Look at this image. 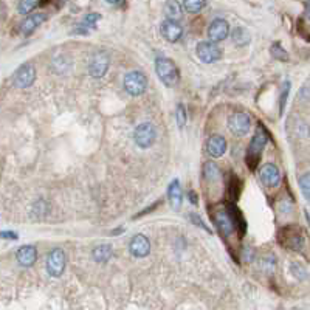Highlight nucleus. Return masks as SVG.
<instances>
[{
    "mask_svg": "<svg viewBox=\"0 0 310 310\" xmlns=\"http://www.w3.org/2000/svg\"><path fill=\"white\" fill-rule=\"evenodd\" d=\"M267 140H269V134H267L264 124L259 123L258 124V131H256L255 137L251 138V143H250L248 152H247V166L251 169V171H255L256 166L259 164L262 151H264V148L267 145Z\"/></svg>",
    "mask_w": 310,
    "mask_h": 310,
    "instance_id": "obj_1",
    "label": "nucleus"
},
{
    "mask_svg": "<svg viewBox=\"0 0 310 310\" xmlns=\"http://www.w3.org/2000/svg\"><path fill=\"white\" fill-rule=\"evenodd\" d=\"M155 72H157V76L160 78V81L167 87H172L178 82V68L175 65V62L169 58H158L155 61Z\"/></svg>",
    "mask_w": 310,
    "mask_h": 310,
    "instance_id": "obj_2",
    "label": "nucleus"
},
{
    "mask_svg": "<svg viewBox=\"0 0 310 310\" xmlns=\"http://www.w3.org/2000/svg\"><path fill=\"white\" fill-rule=\"evenodd\" d=\"M278 241L284 248H289L293 251H300L304 245V237H303V233L298 227L283 228L278 234Z\"/></svg>",
    "mask_w": 310,
    "mask_h": 310,
    "instance_id": "obj_3",
    "label": "nucleus"
},
{
    "mask_svg": "<svg viewBox=\"0 0 310 310\" xmlns=\"http://www.w3.org/2000/svg\"><path fill=\"white\" fill-rule=\"evenodd\" d=\"M123 86H124V90L131 96H140L142 93H145L148 87V78L143 72L134 70V72H129L124 76Z\"/></svg>",
    "mask_w": 310,
    "mask_h": 310,
    "instance_id": "obj_4",
    "label": "nucleus"
},
{
    "mask_svg": "<svg viewBox=\"0 0 310 310\" xmlns=\"http://www.w3.org/2000/svg\"><path fill=\"white\" fill-rule=\"evenodd\" d=\"M65 262H67L65 253L61 248L51 250L47 256V264H45L47 273L53 278H59L65 270Z\"/></svg>",
    "mask_w": 310,
    "mask_h": 310,
    "instance_id": "obj_5",
    "label": "nucleus"
},
{
    "mask_svg": "<svg viewBox=\"0 0 310 310\" xmlns=\"http://www.w3.org/2000/svg\"><path fill=\"white\" fill-rule=\"evenodd\" d=\"M155 137H157V132H155L154 124H151V123H142L140 126H137V129L134 132L135 145L140 149L151 148L155 142Z\"/></svg>",
    "mask_w": 310,
    "mask_h": 310,
    "instance_id": "obj_6",
    "label": "nucleus"
},
{
    "mask_svg": "<svg viewBox=\"0 0 310 310\" xmlns=\"http://www.w3.org/2000/svg\"><path fill=\"white\" fill-rule=\"evenodd\" d=\"M197 56L200 58V61H203L205 64H213L216 61H220L223 51L216 45V42L209 40V42H199L197 44Z\"/></svg>",
    "mask_w": 310,
    "mask_h": 310,
    "instance_id": "obj_7",
    "label": "nucleus"
},
{
    "mask_svg": "<svg viewBox=\"0 0 310 310\" xmlns=\"http://www.w3.org/2000/svg\"><path fill=\"white\" fill-rule=\"evenodd\" d=\"M36 79V68L31 64L20 65L12 75V84L17 89H28Z\"/></svg>",
    "mask_w": 310,
    "mask_h": 310,
    "instance_id": "obj_8",
    "label": "nucleus"
},
{
    "mask_svg": "<svg viewBox=\"0 0 310 310\" xmlns=\"http://www.w3.org/2000/svg\"><path fill=\"white\" fill-rule=\"evenodd\" d=\"M250 117L244 112H234L228 117V129L236 137H244L250 131Z\"/></svg>",
    "mask_w": 310,
    "mask_h": 310,
    "instance_id": "obj_9",
    "label": "nucleus"
},
{
    "mask_svg": "<svg viewBox=\"0 0 310 310\" xmlns=\"http://www.w3.org/2000/svg\"><path fill=\"white\" fill-rule=\"evenodd\" d=\"M109 64H110V58L106 51H100L96 53L89 65V73L93 79H101L109 70Z\"/></svg>",
    "mask_w": 310,
    "mask_h": 310,
    "instance_id": "obj_10",
    "label": "nucleus"
},
{
    "mask_svg": "<svg viewBox=\"0 0 310 310\" xmlns=\"http://www.w3.org/2000/svg\"><path fill=\"white\" fill-rule=\"evenodd\" d=\"M230 34V25L225 19H214L211 22L209 28H208V39L213 42H220L223 39H227Z\"/></svg>",
    "mask_w": 310,
    "mask_h": 310,
    "instance_id": "obj_11",
    "label": "nucleus"
},
{
    "mask_svg": "<svg viewBox=\"0 0 310 310\" xmlns=\"http://www.w3.org/2000/svg\"><path fill=\"white\" fill-rule=\"evenodd\" d=\"M261 180L267 188H276L281 181L279 167L275 163H267L261 167Z\"/></svg>",
    "mask_w": 310,
    "mask_h": 310,
    "instance_id": "obj_12",
    "label": "nucleus"
},
{
    "mask_svg": "<svg viewBox=\"0 0 310 310\" xmlns=\"http://www.w3.org/2000/svg\"><path fill=\"white\" fill-rule=\"evenodd\" d=\"M129 250L134 258H146L151 251L149 239L145 234H135L129 242Z\"/></svg>",
    "mask_w": 310,
    "mask_h": 310,
    "instance_id": "obj_13",
    "label": "nucleus"
},
{
    "mask_svg": "<svg viewBox=\"0 0 310 310\" xmlns=\"http://www.w3.org/2000/svg\"><path fill=\"white\" fill-rule=\"evenodd\" d=\"M161 36L167 40V42H177L181 34H183V28L181 25L178 23V20H172V19H167L161 23Z\"/></svg>",
    "mask_w": 310,
    "mask_h": 310,
    "instance_id": "obj_14",
    "label": "nucleus"
},
{
    "mask_svg": "<svg viewBox=\"0 0 310 310\" xmlns=\"http://www.w3.org/2000/svg\"><path fill=\"white\" fill-rule=\"evenodd\" d=\"M227 151V142H225V138L220 137V135H213L208 138L206 142V152L211 155V157L214 158H219L225 154Z\"/></svg>",
    "mask_w": 310,
    "mask_h": 310,
    "instance_id": "obj_15",
    "label": "nucleus"
},
{
    "mask_svg": "<svg viewBox=\"0 0 310 310\" xmlns=\"http://www.w3.org/2000/svg\"><path fill=\"white\" fill-rule=\"evenodd\" d=\"M16 259L22 267H31L37 259V250L33 245H23L17 250Z\"/></svg>",
    "mask_w": 310,
    "mask_h": 310,
    "instance_id": "obj_16",
    "label": "nucleus"
},
{
    "mask_svg": "<svg viewBox=\"0 0 310 310\" xmlns=\"http://www.w3.org/2000/svg\"><path fill=\"white\" fill-rule=\"evenodd\" d=\"M216 225L223 236H230L236 230V225L233 222V217L228 213V209L220 211L219 214H216Z\"/></svg>",
    "mask_w": 310,
    "mask_h": 310,
    "instance_id": "obj_17",
    "label": "nucleus"
},
{
    "mask_svg": "<svg viewBox=\"0 0 310 310\" xmlns=\"http://www.w3.org/2000/svg\"><path fill=\"white\" fill-rule=\"evenodd\" d=\"M167 199H169V203L174 209H180L181 206V200H183V191H181V185L178 178L172 180L171 185H169V189H167Z\"/></svg>",
    "mask_w": 310,
    "mask_h": 310,
    "instance_id": "obj_18",
    "label": "nucleus"
},
{
    "mask_svg": "<svg viewBox=\"0 0 310 310\" xmlns=\"http://www.w3.org/2000/svg\"><path fill=\"white\" fill-rule=\"evenodd\" d=\"M47 19V16L44 12H34V14H30V16H28L25 20H23V23H22V33L25 34V36H30L36 28L44 22Z\"/></svg>",
    "mask_w": 310,
    "mask_h": 310,
    "instance_id": "obj_19",
    "label": "nucleus"
},
{
    "mask_svg": "<svg viewBox=\"0 0 310 310\" xmlns=\"http://www.w3.org/2000/svg\"><path fill=\"white\" fill-rule=\"evenodd\" d=\"M164 14L167 19L180 20L181 19V5L177 0H166L164 3Z\"/></svg>",
    "mask_w": 310,
    "mask_h": 310,
    "instance_id": "obj_20",
    "label": "nucleus"
},
{
    "mask_svg": "<svg viewBox=\"0 0 310 310\" xmlns=\"http://www.w3.org/2000/svg\"><path fill=\"white\" fill-rule=\"evenodd\" d=\"M112 250H114V248H112V245H109V244H103V245L95 247L93 259L96 262H107L112 258V255H114V251H112Z\"/></svg>",
    "mask_w": 310,
    "mask_h": 310,
    "instance_id": "obj_21",
    "label": "nucleus"
},
{
    "mask_svg": "<svg viewBox=\"0 0 310 310\" xmlns=\"http://www.w3.org/2000/svg\"><path fill=\"white\" fill-rule=\"evenodd\" d=\"M233 40L237 47H245L247 44H250V34L244 26H237L233 31Z\"/></svg>",
    "mask_w": 310,
    "mask_h": 310,
    "instance_id": "obj_22",
    "label": "nucleus"
},
{
    "mask_svg": "<svg viewBox=\"0 0 310 310\" xmlns=\"http://www.w3.org/2000/svg\"><path fill=\"white\" fill-rule=\"evenodd\" d=\"M203 175L206 180H211V181H216L220 178V171H219V167L216 163H206L203 166Z\"/></svg>",
    "mask_w": 310,
    "mask_h": 310,
    "instance_id": "obj_23",
    "label": "nucleus"
},
{
    "mask_svg": "<svg viewBox=\"0 0 310 310\" xmlns=\"http://www.w3.org/2000/svg\"><path fill=\"white\" fill-rule=\"evenodd\" d=\"M205 5H206V0H183V8L191 14L202 11Z\"/></svg>",
    "mask_w": 310,
    "mask_h": 310,
    "instance_id": "obj_24",
    "label": "nucleus"
},
{
    "mask_svg": "<svg viewBox=\"0 0 310 310\" xmlns=\"http://www.w3.org/2000/svg\"><path fill=\"white\" fill-rule=\"evenodd\" d=\"M40 2V0H20L19 2V5H17V11H19V14H30L36 6H37V3Z\"/></svg>",
    "mask_w": 310,
    "mask_h": 310,
    "instance_id": "obj_25",
    "label": "nucleus"
},
{
    "mask_svg": "<svg viewBox=\"0 0 310 310\" xmlns=\"http://www.w3.org/2000/svg\"><path fill=\"white\" fill-rule=\"evenodd\" d=\"M300 188L303 195L310 202V172H306L300 177Z\"/></svg>",
    "mask_w": 310,
    "mask_h": 310,
    "instance_id": "obj_26",
    "label": "nucleus"
},
{
    "mask_svg": "<svg viewBox=\"0 0 310 310\" xmlns=\"http://www.w3.org/2000/svg\"><path fill=\"white\" fill-rule=\"evenodd\" d=\"M175 120H177L178 128H185V126H186V121H188L186 109L183 107L181 104H178V106H177V114H175Z\"/></svg>",
    "mask_w": 310,
    "mask_h": 310,
    "instance_id": "obj_27",
    "label": "nucleus"
},
{
    "mask_svg": "<svg viewBox=\"0 0 310 310\" xmlns=\"http://www.w3.org/2000/svg\"><path fill=\"white\" fill-rule=\"evenodd\" d=\"M272 54H273V58H276V59H279V61H287V59H289L287 53L284 51V48L281 47L279 44H275V45L272 47Z\"/></svg>",
    "mask_w": 310,
    "mask_h": 310,
    "instance_id": "obj_28",
    "label": "nucleus"
},
{
    "mask_svg": "<svg viewBox=\"0 0 310 310\" xmlns=\"http://www.w3.org/2000/svg\"><path fill=\"white\" fill-rule=\"evenodd\" d=\"M101 19V16H100V14H96V12H90V14H87V16L86 17H84V23H86L87 26H95V23L98 22V20H100Z\"/></svg>",
    "mask_w": 310,
    "mask_h": 310,
    "instance_id": "obj_29",
    "label": "nucleus"
},
{
    "mask_svg": "<svg viewBox=\"0 0 310 310\" xmlns=\"http://www.w3.org/2000/svg\"><path fill=\"white\" fill-rule=\"evenodd\" d=\"M289 92H290V82H287L286 84V86H284V90H283V95H281V107H279V112H281V114H283V112H284V106H286V100H287V96H289Z\"/></svg>",
    "mask_w": 310,
    "mask_h": 310,
    "instance_id": "obj_30",
    "label": "nucleus"
},
{
    "mask_svg": "<svg viewBox=\"0 0 310 310\" xmlns=\"http://www.w3.org/2000/svg\"><path fill=\"white\" fill-rule=\"evenodd\" d=\"M292 272H293V275L297 276V278H298V276H300V278H306V275H307L306 270L303 269V267H301L298 262H293V264H292Z\"/></svg>",
    "mask_w": 310,
    "mask_h": 310,
    "instance_id": "obj_31",
    "label": "nucleus"
},
{
    "mask_svg": "<svg viewBox=\"0 0 310 310\" xmlns=\"http://www.w3.org/2000/svg\"><path fill=\"white\" fill-rule=\"evenodd\" d=\"M189 219H191V220H192V222H194V223L197 225V227H200V228H203V230H205L206 233H211V230H209V228L206 227V225H205V222H203V220H202V219H200L199 216H197V214H194V213H192V214L189 216Z\"/></svg>",
    "mask_w": 310,
    "mask_h": 310,
    "instance_id": "obj_32",
    "label": "nucleus"
},
{
    "mask_svg": "<svg viewBox=\"0 0 310 310\" xmlns=\"http://www.w3.org/2000/svg\"><path fill=\"white\" fill-rule=\"evenodd\" d=\"M2 237L3 239H9V241H17L19 239V236H17V233H14V231H2Z\"/></svg>",
    "mask_w": 310,
    "mask_h": 310,
    "instance_id": "obj_33",
    "label": "nucleus"
},
{
    "mask_svg": "<svg viewBox=\"0 0 310 310\" xmlns=\"http://www.w3.org/2000/svg\"><path fill=\"white\" fill-rule=\"evenodd\" d=\"M188 197H189V202H191L192 205H199V197L195 195L194 191H189V192H188Z\"/></svg>",
    "mask_w": 310,
    "mask_h": 310,
    "instance_id": "obj_34",
    "label": "nucleus"
},
{
    "mask_svg": "<svg viewBox=\"0 0 310 310\" xmlns=\"http://www.w3.org/2000/svg\"><path fill=\"white\" fill-rule=\"evenodd\" d=\"M306 17L310 19V0H307V5H306Z\"/></svg>",
    "mask_w": 310,
    "mask_h": 310,
    "instance_id": "obj_35",
    "label": "nucleus"
},
{
    "mask_svg": "<svg viewBox=\"0 0 310 310\" xmlns=\"http://www.w3.org/2000/svg\"><path fill=\"white\" fill-rule=\"evenodd\" d=\"M106 2L110 3V5H118V3L121 2V0H106Z\"/></svg>",
    "mask_w": 310,
    "mask_h": 310,
    "instance_id": "obj_36",
    "label": "nucleus"
},
{
    "mask_svg": "<svg viewBox=\"0 0 310 310\" xmlns=\"http://www.w3.org/2000/svg\"><path fill=\"white\" fill-rule=\"evenodd\" d=\"M65 2V0H59V3H64Z\"/></svg>",
    "mask_w": 310,
    "mask_h": 310,
    "instance_id": "obj_37",
    "label": "nucleus"
}]
</instances>
